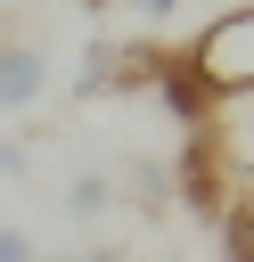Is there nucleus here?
Returning a JSON list of instances; mask_svg holds the SVG:
<instances>
[{
    "mask_svg": "<svg viewBox=\"0 0 254 262\" xmlns=\"http://www.w3.org/2000/svg\"><path fill=\"white\" fill-rule=\"evenodd\" d=\"M164 180H172V196L213 229L229 205H246V131H221V123L188 131V139H180V156L164 164Z\"/></svg>",
    "mask_w": 254,
    "mask_h": 262,
    "instance_id": "f257e3e1",
    "label": "nucleus"
},
{
    "mask_svg": "<svg viewBox=\"0 0 254 262\" xmlns=\"http://www.w3.org/2000/svg\"><path fill=\"white\" fill-rule=\"evenodd\" d=\"M180 57H188V74H197L221 106H238V98L254 90V8H221Z\"/></svg>",
    "mask_w": 254,
    "mask_h": 262,
    "instance_id": "f03ea898",
    "label": "nucleus"
},
{
    "mask_svg": "<svg viewBox=\"0 0 254 262\" xmlns=\"http://www.w3.org/2000/svg\"><path fill=\"white\" fill-rule=\"evenodd\" d=\"M156 49H164V33H139V41H90L74 90H82V98H131V90L156 82Z\"/></svg>",
    "mask_w": 254,
    "mask_h": 262,
    "instance_id": "7ed1b4c3",
    "label": "nucleus"
},
{
    "mask_svg": "<svg viewBox=\"0 0 254 262\" xmlns=\"http://www.w3.org/2000/svg\"><path fill=\"white\" fill-rule=\"evenodd\" d=\"M147 90H156V106H164L180 131H205V123H221V98H213V90L188 74V57H180L172 41L156 49V82H147Z\"/></svg>",
    "mask_w": 254,
    "mask_h": 262,
    "instance_id": "20e7f679",
    "label": "nucleus"
},
{
    "mask_svg": "<svg viewBox=\"0 0 254 262\" xmlns=\"http://www.w3.org/2000/svg\"><path fill=\"white\" fill-rule=\"evenodd\" d=\"M49 98V49L16 25H0V115H25Z\"/></svg>",
    "mask_w": 254,
    "mask_h": 262,
    "instance_id": "39448f33",
    "label": "nucleus"
},
{
    "mask_svg": "<svg viewBox=\"0 0 254 262\" xmlns=\"http://www.w3.org/2000/svg\"><path fill=\"white\" fill-rule=\"evenodd\" d=\"M57 205H66L74 221H90V213H107V205H115V180H107V172H74Z\"/></svg>",
    "mask_w": 254,
    "mask_h": 262,
    "instance_id": "423d86ee",
    "label": "nucleus"
},
{
    "mask_svg": "<svg viewBox=\"0 0 254 262\" xmlns=\"http://www.w3.org/2000/svg\"><path fill=\"white\" fill-rule=\"evenodd\" d=\"M213 237H221V262H254V205H229L213 221Z\"/></svg>",
    "mask_w": 254,
    "mask_h": 262,
    "instance_id": "0eeeda50",
    "label": "nucleus"
},
{
    "mask_svg": "<svg viewBox=\"0 0 254 262\" xmlns=\"http://www.w3.org/2000/svg\"><path fill=\"white\" fill-rule=\"evenodd\" d=\"M0 262H33V229L25 221H0Z\"/></svg>",
    "mask_w": 254,
    "mask_h": 262,
    "instance_id": "6e6552de",
    "label": "nucleus"
},
{
    "mask_svg": "<svg viewBox=\"0 0 254 262\" xmlns=\"http://www.w3.org/2000/svg\"><path fill=\"white\" fill-rule=\"evenodd\" d=\"M33 262H123L115 246H74V254H33Z\"/></svg>",
    "mask_w": 254,
    "mask_h": 262,
    "instance_id": "1a4fd4ad",
    "label": "nucleus"
},
{
    "mask_svg": "<svg viewBox=\"0 0 254 262\" xmlns=\"http://www.w3.org/2000/svg\"><path fill=\"white\" fill-rule=\"evenodd\" d=\"M0 172H8V180H25V172H33V156H25L16 139H0Z\"/></svg>",
    "mask_w": 254,
    "mask_h": 262,
    "instance_id": "9d476101",
    "label": "nucleus"
},
{
    "mask_svg": "<svg viewBox=\"0 0 254 262\" xmlns=\"http://www.w3.org/2000/svg\"><path fill=\"white\" fill-rule=\"evenodd\" d=\"M172 8H180V0H139V16H156V25H164Z\"/></svg>",
    "mask_w": 254,
    "mask_h": 262,
    "instance_id": "9b49d317",
    "label": "nucleus"
},
{
    "mask_svg": "<svg viewBox=\"0 0 254 262\" xmlns=\"http://www.w3.org/2000/svg\"><path fill=\"white\" fill-rule=\"evenodd\" d=\"M82 8H90V16H98V8H115V0H82Z\"/></svg>",
    "mask_w": 254,
    "mask_h": 262,
    "instance_id": "f8f14e48",
    "label": "nucleus"
}]
</instances>
